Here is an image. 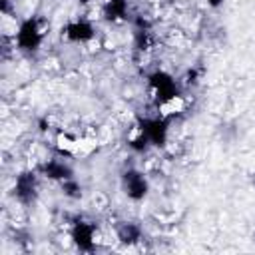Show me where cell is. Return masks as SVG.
<instances>
[{"mask_svg": "<svg viewBox=\"0 0 255 255\" xmlns=\"http://www.w3.org/2000/svg\"><path fill=\"white\" fill-rule=\"evenodd\" d=\"M66 36L70 40H74V42H86V40H90L94 36V30H92V26L88 22L80 20V22H74V24H70L66 28Z\"/></svg>", "mask_w": 255, "mask_h": 255, "instance_id": "cell-3", "label": "cell"}, {"mask_svg": "<svg viewBox=\"0 0 255 255\" xmlns=\"http://www.w3.org/2000/svg\"><path fill=\"white\" fill-rule=\"evenodd\" d=\"M219 2H221V0H209V4H211V6H217Z\"/></svg>", "mask_w": 255, "mask_h": 255, "instance_id": "cell-6", "label": "cell"}, {"mask_svg": "<svg viewBox=\"0 0 255 255\" xmlns=\"http://www.w3.org/2000/svg\"><path fill=\"white\" fill-rule=\"evenodd\" d=\"M42 34L44 32L40 30V26L34 20H28L26 24H22V28L18 32V44H20V48H24V50L36 48L40 44V40H42Z\"/></svg>", "mask_w": 255, "mask_h": 255, "instance_id": "cell-1", "label": "cell"}, {"mask_svg": "<svg viewBox=\"0 0 255 255\" xmlns=\"http://www.w3.org/2000/svg\"><path fill=\"white\" fill-rule=\"evenodd\" d=\"M72 237H74V241L82 247V249H90L92 245H94V227L92 225H86V223H78L76 227H74V231H72Z\"/></svg>", "mask_w": 255, "mask_h": 255, "instance_id": "cell-4", "label": "cell"}, {"mask_svg": "<svg viewBox=\"0 0 255 255\" xmlns=\"http://www.w3.org/2000/svg\"><path fill=\"white\" fill-rule=\"evenodd\" d=\"M118 235H120V239H122V241L133 243V241H137V239H139V229H137V227H131L129 223H126V225H122V227H120Z\"/></svg>", "mask_w": 255, "mask_h": 255, "instance_id": "cell-5", "label": "cell"}, {"mask_svg": "<svg viewBox=\"0 0 255 255\" xmlns=\"http://www.w3.org/2000/svg\"><path fill=\"white\" fill-rule=\"evenodd\" d=\"M124 181H126L128 195H129L131 199H141V197L145 195L147 183H145V179H143V175H141V173L128 171V173H126V177H124Z\"/></svg>", "mask_w": 255, "mask_h": 255, "instance_id": "cell-2", "label": "cell"}]
</instances>
